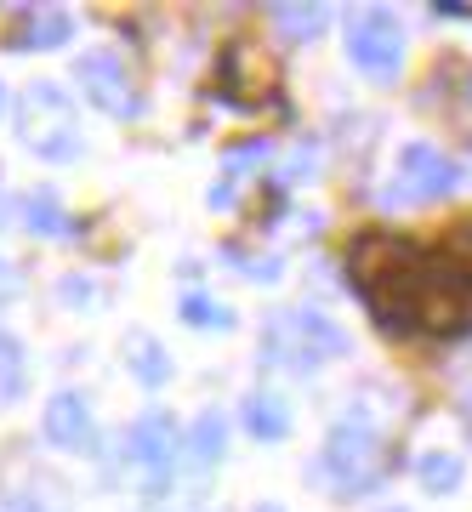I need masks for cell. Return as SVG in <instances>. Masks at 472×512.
Listing matches in <instances>:
<instances>
[{"label": "cell", "instance_id": "cell-10", "mask_svg": "<svg viewBox=\"0 0 472 512\" xmlns=\"http://www.w3.org/2000/svg\"><path fill=\"white\" fill-rule=\"evenodd\" d=\"M69 35H74V18H69V12H57V6H40V12H29V18L18 23L12 46H18V52H52V46H63Z\"/></svg>", "mask_w": 472, "mask_h": 512}, {"label": "cell", "instance_id": "cell-20", "mask_svg": "<svg viewBox=\"0 0 472 512\" xmlns=\"http://www.w3.org/2000/svg\"><path fill=\"white\" fill-rule=\"evenodd\" d=\"M12 291H18V274H12V268L0 262V296H12Z\"/></svg>", "mask_w": 472, "mask_h": 512}, {"label": "cell", "instance_id": "cell-3", "mask_svg": "<svg viewBox=\"0 0 472 512\" xmlns=\"http://www.w3.org/2000/svg\"><path fill=\"white\" fill-rule=\"evenodd\" d=\"M18 137H23V148H35L40 160H52V165L80 160V114H74V97L57 80H35L23 92Z\"/></svg>", "mask_w": 472, "mask_h": 512}, {"label": "cell", "instance_id": "cell-1", "mask_svg": "<svg viewBox=\"0 0 472 512\" xmlns=\"http://www.w3.org/2000/svg\"><path fill=\"white\" fill-rule=\"evenodd\" d=\"M359 296L399 330L450 336L472 325V256L455 245H416L393 234H364L347 251Z\"/></svg>", "mask_w": 472, "mask_h": 512}, {"label": "cell", "instance_id": "cell-6", "mask_svg": "<svg viewBox=\"0 0 472 512\" xmlns=\"http://www.w3.org/2000/svg\"><path fill=\"white\" fill-rule=\"evenodd\" d=\"M74 80H80V97L91 109H103L109 120H137L143 114V92L131 80L126 57L109 52V46H91V52L74 57Z\"/></svg>", "mask_w": 472, "mask_h": 512}, {"label": "cell", "instance_id": "cell-15", "mask_svg": "<svg viewBox=\"0 0 472 512\" xmlns=\"http://www.w3.org/2000/svg\"><path fill=\"white\" fill-rule=\"evenodd\" d=\"M268 18H273V29H279L285 40H313L319 29H325L330 12L325 6H273Z\"/></svg>", "mask_w": 472, "mask_h": 512}, {"label": "cell", "instance_id": "cell-22", "mask_svg": "<svg viewBox=\"0 0 472 512\" xmlns=\"http://www.w3.org/2000/svg\"><path fill=\"white\" fill-rule=\"evenodd\" d=\"M256 512H285V507H273V501H268V507H256Z\"/></svg>", "mask_w": 472, "mask_h": 512}, {"label": "cell", "instance_id": "cell-24", "mask_svg": "<svg viewBox=\"0 0 472 512\" xmlns=\"http://www.w3.org/2000/svg\"><path fill=\"white\" fill-rule=\"evenodd\" d=\"M387 512H404V507H387Z\"/></svg>", "mask_w": 472, "mask_h": 512}, {"label": "cell", "instance_id": "cell-12", "mask_svg": "<svg viewBox=\"0 0 472 512\" xmlns=\"http://www.w3.org/2000/svg\"><path fill=\"white\" fill-rule=\"evenodd\" d=\"M245 427H251L262 444H279L291 433V404L279 399V393H251V399H245Z\"/></svg>", "mask_w": 472, "mask_h": 512}, {"label": "cell", "instance_id": "cell-2", "mask_svg": "<svg viewBox=\"0 0 472 512\" xmlns=\"http://www.w3.org/2000/svg\"><path fill=\"white\" fill-rule=\"evenodd\" d=\"M347 353V330L319 308H285L262 325V365L308 376L319 365H336Z\"/></svg>", "mask_w": 472, "mask_h": 512}, {"label": "cell", "instance_id": "cell-8", "mask_svg": "<svg viewBox=\"0 0 472 512\" xmlns=\"http://www.w3.org/2000/svg\"><path fill=\"white\" fill-rule=\"evenodd\" d=\"M40 433H46V444L63 450V456H97V416H91L86 393H74V387H63V393L46 399Z\"/></svg>", "mask_w": 472, "mask_h": 512}, {"label": "cell", "instance_id": "cell-4", "mask_svg": "<svg viewBox=\"0 0 472 512\" xmlns=\"http://www.w3.org/2000/svg\"><path fill=\"white\" fill-rule=\"evenodd\" d=\"M325 473L342 484V495L376 490V484H382V473H387L382 433H376L364 416L336 421V427H330V439H325Z\"/></svg>", "mask_w": 472, "mask_h": 512}, {"label": "cell", "instance_id": "cell-21", "mask_svg": "<svg viewBox=\"0 0 472 512\" xmlns=\"http://www.w3.org/2000/svg\"><path fill=\"white\" fill-rule=\"evenodd\" d=\"M6 103H12V97H6V86H0V114H6Z\"/></svg>", "mask_w": 472, "mask_h": 512}, {"label": "cell", "instance_id": "cell-23", "mask_svg": "<svg viewBox=\"0 0 472 512\" xmlns=\"http://www.w3.org/2000/svg\"><path fill=\"white\" fill-rule=\"evenodd\" d=\"M467 416H472V387H467Z\"/></svg>", "mask_w": 472, "mask_h": 512}, {"label": "cell", "instance_id": "cell-5", "mask_svg": "<svg viewBox=\"0 0 472 512\" xmlns=\"http://www.w3.org/2000/svg\"><path fill=\"white\" fill-rule=\"evenodd\" d=\"M461 183V165L433 143H404L399 165H393V183L382 188V205H433Z\"/></svg>", "mask_w": 472, "mask_h": 512}, {"label": "cell", "instance_id": "cell-11", "mask_svg": "<svg viewBox=\"0 0 472 512\" xmlns=\"http://www.w3.org/2000/svg\"><path fill=\"white\" fill-rule=\"evenodd\" d=\"M126 365H131V376L143 387H165L171 382V353L148 336V330H131L126 336Z\"/></svg>", "mask_w": 472, "mask_h": 512}, {"label": "cell", "instance_id": "cell-18", "mask_svg": "<svg viewBox=\"0 0 472 512\" xmlns=\"http://www.w3.org/2000/svg\"><path fill=\"white\" fill-rule=\"evenodd\" d=\"M23 348H18V336H6L0 330V404H12L23 393Z\"/></svg>", "mask_w": 472, "mask_h": 512}, {"label": "cell", "instance_id": "cell-17", "mask_svg": "<svg viewBox=\"0 0 472 512\" xmlns=\"http://www.w3.org/2000/svg\"><path fill=\"white\" fill-rule=\"evenodd\" d=\"M177 313H182V325H194V330H228V325H234V313L222 308L217 296H200V291L182 296Z\"/></svg>", "mask_w": 472, "mask_h": 512}, {"label": "cell", "instance_id": "cell-7", "mask_svg": "<svg viewBox=\"0 0 472 512\" xmlns=\"http://www.w3.org/2000/svg\"><path fill=\"white\" fill-rule=\"evenodd\" d=\"M347 57L359 63L370 80H393L404 63V29L393 12H382V6H364L359 18L347 23Z\"/></svg>", "mask_w": 472, "mask_h": 512}, {"label": "cell", "instance_id": "cell-13", "mask_svg": "<svg viewBox=\"0 0 472 512\" xmlns=\"http://www.w3.org/2000/svg\"><path fill=\"white\" fill-rule=\"evenodd\" d=\"M23 222H29V234H69V211H63V200H57L52 188H35L29 200H23Z\"/></svg>", "mask_w": 472, "mask_h": 512}, {"label": "cell", "instance_id": "cell-16", "mask_svg": "<svg viewBox=\"0 0 472 512\" xmlns=\"http://www.w3.org/2000/svg\"><path fill=\"white\" fill-rule=\"evenodd\" d=\"M222 439H228V421H222L217 410H205V416L194 421V433H188V456L200 461V467H211V461L222 456Z\"/></svg>", "mask_w": 472, "mask_h": 512}, {"label": "cell", "instance_id": "cell-14", "mask_svg": "<svg viewBox=\"0 0 472 512\" xmlns=\"http://www.w3.org/2000/svg\"><path fill=\"white\" fill-rule=\"evenodd\" d=\"M461 473H467V467H461L455 450H427V456L416 461V478H421V490L427 495H450L455 484H461Z\"/></svg>", "mask_w": 472, "mask_h": 512}, {"label": "cell", "instance_id": "cell-19", "mask_svg": "<svg viewBox=\"0 0 472 512\" xmlns=\"http://www.w3.org/2000/svg\"><path fill=\"white\" fill-rule=\"evenodd\" d=\"M86 296H97V285H91V279H63V302H86Z\"/></svg>", "mask_w": 472, "mask_h": 512}, {"label": "cell", "instance_id": "cell-9", "mask_svg": "<svg viewBox=\"0 0 472 512\" xmlns=\"http://www.w3.org/2000/svg\"><path fill=\"white\" fill-rule=\"evenodd\" d=\"M177 444H182V433H177V421L165 416V410H148V416H137L126 427V461H131V467H143L154 484L171 473Z\"/></svg>", "mask_w": 472, "mask_h": 512}]
</instances>
